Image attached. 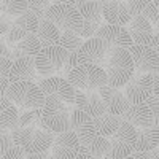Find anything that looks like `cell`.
Returning a JSON list of instances; mask_svg holds the SVG:
<instances>
[{
    "label": "cell",
    "mask_w": 159,
    "mask_h": 159,
    "mask_svg": "<svg viewBox=\"0 0 159 159\" xmlns=\"http://www.w3.org/2000/svg\"><path fill=\"white\" fill-rule=\"evenodd\" d=\"M103 70L107 75V86L116 89H123L135 73V67L129 51L121 48H111L103 64Z\"/></svg>",
    "instance_id": "1"
},
{
    "label": "cell",
    "mask_w": 159,
    "mask_h": 159,
    "mask_svg": "<svg viewBox=\"0 0 159 159\" xmlns=\"http://www.w3.org/2000/svg\"><path fill=\"white\" fill-rule=\"evenodd\" d=\"M11 135L15 147L21 148L25 154H37L51 148L56 134L40 127H18L11 132Z\"/></svg>",
    "instance_id": "2"
},
{
    "label": "cell",
    "mask_w": 159,
    "mask_h": 159,
    "mask_svg": "<svg viewBox=\"0 0 159 159\" xmlns=\"http://www.w3.org/2000/svg\"><path fill=\"white\" fill-rule=\"evenodd\" d=\"M7 99L15 105V107L25 110L42 108L46 96L40 89L37 83L32 81H19V83H10L7 89Z\"/></svg>",
    "instance_id": "3"
},
{
    "label": "cell",
    "mask_w": 159,
    "mask_h": 159,
    "mask_svg": "<svg viewBox=\"0 0 159 159\" xmlns=\"http://www.w3.org/2000/svg\"><path fill=\"white\" fill-rule=\"evenodd\" d=\"M45 19L54 24L59 32L72 30L78 34V30L83 25V18L75 8L73 2H54L45 13Z\"/></svg>",
    "instance_id": "4"
},
{
    "label": "cell",
    "mask_w": 159,
    "mask_h": 159,
    "mask_svg": "<svg viewBox=\"0 0 159 159\" xmlns=\"http://www.w3.org/2000/svg\"><path fill=\"white\" fill-rule=\"evenodd\" d=\"M42 124L52 134H62L70 130L69 107L54 97H46L42 107Z\"/></svg>",
    "instance_id": "5"
},
{
    "label": "cell",
    "mask_w": 159,
    "mask_h": 159,
    "mask_svg": "<svg viewBox=\"0 0 159 159\" xmlns=\"http://www.w3.org/2000/svg\"><path fill=\"white\" fill-rule=\"evenodd\" d=\"M67 81L78 91H99L100 88L107 86V75L102 67L81 64L67 75Z\"/></svg>",
    "instance_id": "6"
},
{
    "label": "cell",
    "mask_w": 159,
    "mask_h": 159,
    "mask_svg": "<svg viewBox=\"0 0 159 159\" xmlns=\"http://www.w3.org/2000/svg\"><path fill=\"white\" fill-rule=\"evenodd\" d=\"M67 57H69V52L59 45L42 48L34 59L37 73L46 78L59 76V73H62L65 62H67Z\"/></svg>",
    "instance_id": "7"
},
{
    "label": "cell",
    "mask_w": 159,
    "mask_h": 159,
    "mask_svg": "<svg viewBox=\"0 0 159 159\" xmlns=\"http://www.w3.org/2000/svg\"><path fill=\"white\" fill-rule=\"evenodd\" d=\"M127 51L132 57V62H134L135 73L140 75L159 73V51L156 48H153L151 45L147 46L132 45Z\"/></svg>",
    "instance_id": "8"
},
{
    "label": "cell",
    "mask_w": 159,
    "mask_h": 159,
    "mask_svg": "<svg viewBox=\"0 0 159 159\" xmlns=\"http://www.w3.org/2000/svg\"><path fill=\"white\" fill-rule=\"evenodd\" d=\"M123 94L130 105L147 103V100L153 96V75L134 73V76L123 88Z\"/></svg>",
    "instance_id": "9"
},
{
    "label": "cell",
    "mask_w": 159,
    "mask_h": 159,
    "mask_svg": "<svg viewBox=\"0 0 159 159\" xmlns=\"http://www.w3.org/2000/svg\"><path fill=\"white\" fill-rule=\"evenodd\" d=\"M110 51H111V48L103 40L92 37V38L86 40L83 43V46L80 48V51L76 52L78 65L89 64V65H97V67L103 69V64L107 61Z\"/></svg>",
    "instance_id": "10"
},
{
    "label": "cell",
    "mask_w": 159,
    "mask_h": 159,
    "mask_svg": "<svg viewBox=\"0 0 159 159\" xmlns=\"http://www.w3.org/2000/svg\"><path fill=\"white\" fill-rule=\"evenodd\" d=\"M46 97H54L65 105H73L75 102V88L67 81L65 76H49L37 83Z\"/></svg>",
    "instance_id": "11"
},
{
    "label": "cell",
    "mask_w": 159,
    "mask_h": 159,
    "mask_svg": "<svg viewBox=\"0 0 159 159\" xmlns=\"http://www.w3.org/2000/svg\"><path fill=\"white\" fill-rule=\"evenodd\" d=\"M38 24L40 19L30 11H25L24 15H21L19 18H16L11 22L10 30L5 34V43L8 48L15 46L16 43H19L22 38H25L27 35L37 34L38 30Z\"/></svg>",
    "instance_id": "12"
},
{
    "label": "cell",
    "mask_w": 159,
    "mask_h": 159,
    "mask_svg": "<svg viewBox=\"0 0 159 159\" xmlns=\"http://www.w3.org/2000/svg\"><path fill=\"white\" fill-rule=\"evenodd\" d=\"M70 130H73L81 147L89 145L96 137H99L97 129L92 119L88 113L78 110V108H72L70 110Z\"/></svg>",
    "instance_id": "13"
},
{
    "label": "cell",
    "mask_w": 159,
    "mask_h": 159,
    "mask_svg": "<svg viewBox=\"0 0 159 159\" xmlns=\"http://www.w3.org/2000/svg\"><path fill=\"white\" fill-rule=\"evenodd\" d=\"M49 150L52 159H75L76 154L81 151V143L73 130H67L54 135Z\"/></svg>",
    "instance_id": "14"
},
{
    "label": "cell",
    "mask_w": 159,
    "mask_h": 159,
    "mask_svg": "<svg viewBox=\"0 0 159 159\" xmlns=\"http://www.w3.org/2000/svg\"><path fill=\"white\" fill-rule=\"evenodd\" d=\"M75 108L81 110L84 113H88L92 119L107 113V108H105V103L99 94V91H89V92H84V91H78L75 89Z\"/></svg>",
    "instance_id": "15"
},
{
    "label": "cell",
    "mask_w": 159,
    "mask_h": 159,
    "mask_svg": "<svg viewBox=\"0 0 159 159\" xmlns=\"http://www.w3.org/2000/svg\"><path fill=\"white\" fill-rule=\"evenodd\" d=\"M94 37L103 40L110 48L129 49L132 45H134L132 40H130V37H129V34H127V30H126V27H118V25L102 24Z\"/></svg>",
    "instance_id": "16"
},
{
    "label": "cell",
    "mask_w": 159,
    "mask_h": 159,
    "mask_svg": "<svg viewBox=\"0 0 159 159\" xmlns=\"http://www.w3.org/2000/svg\"><path fill=\"white\" fill-rule=\"evenodd\" d=\"M99 94L105 103V108H107V113L121 118L127 108L130 107V103L127 102L126 96L123 94L121 89H116L111 86H103L99 89Z\"/></svg>",
    "instance_id": "17"
},
{
    "label": "cell",
    "mask_w": 159,
    "mask_h": 159,
    "mask_svg": "<svg viewBox=\"0 0 159 159\" xmlns=\"http://www.w3.org/2000/svg\"><path fill=\"white\" fill-rule=\"evenodd\" d=\"M126 30L134 45L147 46V45H151V42H153V35H154L153 25L142 15H137L132 18L130 22L126 25Z\"/></svg>",
    "instance_id": "18"
},
{
    "label": "cell",
    "mask_w": 159,
    "mask_h": 159,
    "mask_svg": "<svg viewBox=\"0 0 159 159\" xmlns=\"http://www.w3.org/2000/svg\"><path fill=\"white\" fill-rule=\"evenodd\" d=\"M102 16L110 25H118V27H126L132 19V13L127 7V2H103Z\"/></svg>",
    "instance_id": "19"
},
{
    "label": "cell",
    "mask_w": 159,
    "mask_h": 159,
    "mask_svg": "<svg viewBox=\"0 0 159 159\" xmlns=\"http://www.w3.org/2000/svg\"><path fill=\"white\" fill-rule=\"evenodd\" d=\"M10 83H19V81H38V73L35 69V61L34 57H19L13 61L10 75H8Z\"/></svg>",
    "instance_id": "20"
},
{
    "label": "cell",
    "mask_w": 159,
    "mask_h": 159,
    "mask_svg": "<svg viewBox=\"0 0 159 159\" xmlns=\"http://www.w3.org/2000/svg\"><path fill=\"white\" fill-rule=\"evenodd\" d=\"M121 119L127 121L135 129H147V127L153 126V116H151V111H150L147 103L130 105L127 108V111L121 116Z\"/></svg>",
    "instance_id": "21"
},
{
    "label": "cell",
    "mask_w": 159,
    "mask_h": 159,
    "mask_svg": "<svg viewBox=\"0 0 159 159\" xmlns=\"http://www.w3.org/2000/svg\"><path fill=\"white\" fill-rule=\"evenodd\" d=\"M40 49H42V45H40V40L37 38L35 34L32 35H27L25 38H22L19 43H16L15 46H11L10 51V59L11 61H16L19 57H34L40 52Z\"/></svg>",
    "instance_id": "22"
},
{
    "label": "cell",
    "mask_w": 159,
    "mask_h": 159,
    "mask_svg": "<svg viewBox=\"0 0 159 159\" xmlns=\"http://www.w3.org/2000/svg\"><path fill=\"white\" fill-rule=\"evenodd\" d=\"M159 147V127L151 126L147 129H137V140L134 145L135 151H153Z\"/></svg>",
    "instance_id": "23"
},
{
    "label": "cell",
    "mask_w": 159,
    "mask_h": 159,
    "mask_svg": "<svg viewBox=\"0 0 159 159\" xmlns=\"http://www.w3.org/2000/svg\"><path fill=\"white\" fill-rule=\"evenodd\" d=\"M0 127L10 132L19 127V110L7 97L0 99Z\"/></svg>",
    "instance_id": "24"
},
{
    "label": "cell",
    "mask_w": 159,
    "mask_h": 159,
    "mask_svg": "<svg viewBox=\"0 0 159 159\" xmlns=\"http://www.w3.org/2000/svg\"><path fill=\"white\" fill-rule=\"evenodd\" d=\"M37 38L40 40V45L42 48L46 46H56L59 45V40H61V32L57 30V27L54 24H51L49 21H46L45 18L40 19L38 24V30H37Z\"/></svg>",
    "instance_id": "25"
},
{
    "label": "cell",
    "mask_w": 159,
    "mask_h": 159,
    "mask_svg": "<svg viewBox=\"0 0 159 159\" xmlns=\"http://www.w3.org/2000/svg\"><path fill=\"white\" fill-rule=\"evenodd\" d=\"M75 8L81 15L86 22H99L102 24V10L103 2H73Z\"/></svg>",
    "instance_id": "26"
},
{
    "label": "cell",
    "mask_w": 159,
    "mask_h": 159,
    "mask_svg": "<svg viewBox=\"0 0 159 159\" xmlns=\"http://www.w3.org/2000/svg\"><path fill=\"white\" fill-rule=\"evenodd\" d=\"M119 123H121V118L113 116L110 113H103V115L94 118V124H96V129H97V134L100 137H105V139H110L115 134Z\"/></svg>",
    "instance_id": "27"
},
{
    "label": "cell",
    "mask_w": 159,
    "mask_h": 159,
    "mask_svg": "<svg viewBox=\"0 0 159 159\" xmlns=\"http://www.w3.org/2000/svg\"><path fill=\"white\" fill-rule=\"evenodd\" d=\"M25 11H29V2L27 0H5L0 2V15L5 16L10 21H15Z\"/></svg>",
    "instance_id": "28"
},
{
    "label": "cell",
    "mask_w": 159,
    "mask_h": 159,
    "mask_svg": "<svg viewBox=\"0 0 159 159\" xmlns=\"http://www.w3.org/2000/svg\"><path fill=\"white\" fill-rule=\"evenodd\" d=\"M110 148H111L110 140L99 135V137H96L94 140H92L89 145L81 147V151H80V153H88L89 156L96 157V159H103V157H107L110 154Z\"/></svg>",
    "instance_id": "29"
},
{
    "label": "cell",
    "mask_w": 159,
    "mask_h": 159,
    "mask_svg": "<svg viewBox=\"0 0 159 159\" xmlns=\"http://www.w3.org/2000/svg\"><path fill=\"white\" fill-rule=\"evenodd\" d=\"M111 142H119V143H124V145H129V147L134 148L135 145V140H137V129L134 126H130L127 121L121 119L116 132L110 137Z\"/></svg>",
    "instance_id": "30"
},
{
    "label": "cell",
    "mask_w": 159,
    "mask_h": 159,
    "mask_svg": "<svg viewBox=\"0 0 159 159\" xmlns=\"http://www.w3.org/2000/svg\"><path fill=\"white\" fill-rule=\"evenodd\" d=\"M84 40L80 37L78 34L72 32V30H65L61 32V40H59V46H62L69 54H73V52H78L80 48L83 46Z\"/></svg>",
    "instance_id": "31"
},
{
    "label": "cell",
    "mask_w": 159,
    "mask_h": 159,
    "mask_svg": "<svg viewBox=\"0 0 159 159\" xmlns=\"http://www.w3.org/2000/svg\"><path fill=\"white\" fill-rule=\"evenodd\" d=\"M19 127H40L45 129L42 124V108L25 110L19 113Z\"/></svg>",
    "instance_id": "32"
},
{
    "label": "cell",
    "mask_w": 159,
    "mask_h": 159,
    "mask_svg": "<svg viewBox=\"0 0 159 159\" xmlns=\"http://www.w3.org/2000/svg\"><path fill=\"white\" fill-rule=\"evenodd\" d=\"M142 16L147 18L148 22L153 25V30L159 32V0H153V2H147Z\"/></svg>",
    "instance_id": "33"
},
{
    "label": "cell",
    "mask_w": 159,
    "mask_h": 159,
    "mask_svg": "<svg viewBox=\"0 0 159 159\" xmlns=\"http://www.w3.org/2000/svg\"><path fill=\"white\" fill-rule=\"evenodd\" d=\"M110 140V139H108ZM111 148H110V157L113 159H126L129 156L134 154V148L129 147V145H124V143H119V142H111Z\"/></svg>",
    "instance_id": "34"
},
{
    "label": "cell",
    "mask_w": 159,
    "mask_h": 159,
    "mask_svg": "<svg viewBox=\"0 0 159 159\" xmlns=\"http://www.w3.org/2000/svg\"><path fill=\"white\" fill-rule=\"evenodd\" d=\"M13 147H15V143H13V135L11 132L0 127V157H2L5 153H8Z\"/></svg>",
    "instance_id": "35"
},
{
    "label": "cell",
    "mask_w": 159,
    "mask_h": 159,
    "mask_svg": "<svg viewBox=\"0 0 159 159\" xmlns=\"http://www.w3.org/2000/svg\"><path fill=\"white\" fill-rule=\"evenodd\" d=\"M49 2H29V11L30 13H34V15L38 18V19H43L45 18V13H46V10L49 8Z\"/></svg>",
    "instance_id": "36"
},
{
    "label": "cell",
    "mask_w": 159,
    "mask_h": 159,
    "mask_svg": "<svg viewBox=\"0 0 159 159\" xmlns=\"http://www.w3.org/2000/svg\"><path fill=\"white\" fill-rule=\"evenodd\" d=\"M147 105H148V108L151 111V116H153V126L159 127V97L151 96L147 100Z\"/></svg>",
    "instance_id": "37"
},
{
    "label": "cell",
    "mask_w": 159,
    "mask_h": 159,
    "mask_svg": "<svg viewBox=\"0 0 159 159\" xmlns=\"http://www.w3.org/2000/svg\"><path fill=\"white\" fill-rule=\"evenodd\" d=\"M145 5H147V2H142V0H132V2H127V7L132 13V18L137 16V15H142Z\"/></svg>",
    "instance_id": "38"
},
{
    "label": "cell",
    "mask_w": 159,
    "mask_h": 159,
    "mask_svg": "<svg viewBox=\"0 0 159 159\" xmlns=\"http://www.w3.org/2000/svg\"><path fill=\"white\" fill-rule=\"evenodd\" d=\"M134 159H159V148L153 150V151H135Z\"/></svg>",
    "instance_id": "39"
},
{
    "label": "cell",
    "mask_w": 159,
    "mask_h": 159,
    "mask_svg": "<svg viewBox=\"0 0 159 159\" xmlns=\"http://www.w3.org/2000/svg\"><path fill=\"white\" fill-rule=\"evenodd\" d=\"M0 159H25V153L21 148H18V147H13L8 153H5Z\"/></svg>",
    "instance_id": "40"
},
{
    "label": "cell",
    "mask_w": 159,
    "mask_h": 159,
    "mask_svg": "<svg viewBox=\"0 0 159 159\" xmlns=\"http://www.w3.org/2000/svg\"><path fill=\"white\" fill-rule=\"evenodd\" d=\"M11 64H13V61H11L10 57L0 59V76H2V78H8L10 69H11Z\"/></svg>",
    "instance_id": "41"
},
{
    "label": "cell",
    "mask_w": 159,
    "mask_h": 159,
    "mask_svg": "<svg viewBox=\"0 0 159 159\" xmlns=\"http://www.w3.org/2000/svg\"><path fill=\"white\" fill-rule=\"evenodd\" d=\"M11 22H13V21H10V19H7L5 16L0 15V35H5V34L10 30Z\"/></svg>",
    "instance_id": "42"
},
{
    "label": "cell",
    "mask_w": 159,
    "mask_h": 159,
    "mask_svg": "<svg viewBox=\"0 0 159 159\" xmlns=\"http://www.w3.org/2000/svg\"><path fill=\"white\" fill-rule=\"evenodd\" d=\"M8 86H10V80L0 76V99L7 97V89H8Z\"/></svg>",
    "instance_id": "43"
},
{
    "label": "cell",
    "mask_w": 159,
    "mask_h": 159,
    "mask_svg": "<svg viewBox=\"0 0 159 159\" xmlns=\"http://www.w3.org/2000/svg\"><path fill=\"white\" fill-rule=\"evenodd\" d=\"M10 54H11V51L7 46V43H5V38H0V59L10 57Z\"/></svg>",
    "instance_id": "44"
},
{
    "label": "cell",
    "mask_w": 159,
    "mask_h": 159,
    "mask_svg": "<svg viewBox=\"0 0 159 159\" xmlns=\"http://www.w3.org/2000/svg\"><path fill=\"white\" fill-rule=\"evenodd\" d=\"M25 159H51L49 150L45 153H37V154H25Z\"/></svg>",
    "instance_id": "45"
},
{
    "label": "cell",
    "mask_w": 159,
    "mask_h": 159,
    "mask_svg": "<svg viewBox=\"0 0 159 159\" xmlns=\"http://www.w3.org/2000/svg\"><path fill=\"white\" fill-rule=\"evenodd\" d=\"M153 96L159 97V73L153 75Z\"/></svg>",
    "instance_id": "46"
},
{
    "label": "cell",
    "mask_w": 159,
    "mask_h": 159,
    "mask_svg": "<svg viewBox=\"0 0 159 159\" xmlns=\"http://www.w3.org/2000/svg\"><path fill=\"white\" fill-rule=\"evenodd\" d=\"M151 46H153V48H156V49L159 51V32H154V35H153V42H151Z\"/></svg>",
    "instance_id": "47"
},
{
    "label": "cell",
    "mask_w": 159,
    "mask_h": 159,
    "mask_svg": "<svg viewBox=\"0 0 159 159\" xmlns=\"http://www.w3.org/2000/svg\"><path fill=\"white\" fill-rule=\"evenodd\" d=\"M75 159H96V157H92V156H89L88 153H78Z\"/></svg>",
    "instance_id": "48"
},
{
    "label": "cell",
    "mask_w": 159,
    "mask_h": 159,
    "mask_svg": "<svg viewBox=\"0 0 159 159\" xmlns=\"http://www.w3.org/2000/svg\"><path fill=\"white\" fill-rule=\"evenodd\" d=\"M103 159H113V157H110V156H107V157H103ZM126 159H134V156H129V157H126Z\"/></svg>",
    "instance_id": "49"
},
{
    "label": "cell",
    "mask_w": 159,
    "mask_h": 159,
    "mask_svg": "<svg viewBox=\"0 0 159 159\" xmlns=\"http://www.w3.org/2000/svg\"><path fill=\"white\" fill-rule=\"evenodd\" d=\"M157 148H159V147H157Z\"/></svg>",
    "instance_id": "50"
}]
</instances>
